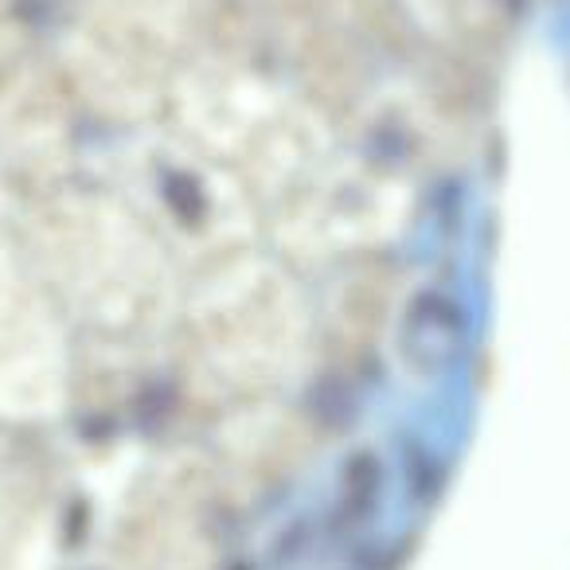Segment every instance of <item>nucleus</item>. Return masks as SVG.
I'll return each mask as SVG.
<instances>
[{"instance_id":"f257e3e1","label":"nucleus","mask_w":570,"mask_h":570,"mask_svg":"<svg viewBox=\"0 0 570 570\" xmlns=\"http://www.w3.org/2000/svg\"><path fill=\"white\" fill-rule=\"evenodd\" d=\"M12 238L75 341L141 348L173 341L188 269L106 184L75 180L17 207Z\"/></svg>"},{"instance_id":"f03ea898","label":"nucleus","mask_w":570,"mask_h":570,"mask_svg":"<svg viewBox=\"0 0 570 570\" xmlns=\"http://www.w3.org/2000/svg\"><path fill=\"white\" fill-rule=\"evenodd\" d=\"M173 344L215 411L282 399L317 360V305L294 262L254 243L188 269Z\"/></svg>"},{"instance_id":"7ed1b4c3","label":"nucleus","mask_w":570,"mask_h":570,"mask_svg":"<svg viewBox=\"0 0 570 570\" xmlns=\"http://www.w3.org/2000/svg\"><path fill=\"white\" fill-rule=\"evenodd\" d=\"M176 137L227 165L258 207L302 184L336 149V121L297 87L219 40L180 59L165 121Z\"/></svg>"},{"instance_id":"20e7f679","label":"nucleus","mask_w":570,"mask_h":570,"mask_svg":"<svg viewBox=\"0 0 570 570\" xmlns=\"http://www.w3.org/2000/svg\"><path fill=\"white\" fill-rule=\"evenodd\" d=\"M102 184L157 230L184 269L262 243V207L250 188L168 126L121 134L114 176Z\"/></svg>"},{"instance_id":"39448f33","label":"nucleus","mask_w":570,"mask_h":570,"mask_svg":"<svg viewBox=\"0 0 570 570\" xmlns=\"http://www.w3.org/2000/svg\"><path fill=\"white\" fill-rule=\"evenodd\" d=\"M411 191L395 173L341 149L262 207V243L297 269L383 254L406 227Z\"/></svg>"},{"instance_id":"423d86ee","label":"nucleus","mask_w":570,"mask_h":570,"mask_svg":"<svg viewBox=\"0 0 570 570\" xmlns=\"http://www.w3.org/2000/svg\"><path fill=\"white\" fill-rule=\"evenodd\" d=\"M223 500L212 465L196 453H168L137 469L106 531L114 570H215Z\"/></svg>"},{"instance_id":"0eeeda50","label":"nucleus","mask_w":570,"mask_h":570,"mask_svg":"<svg viewBox=\"0 0 570 570\" xmlns=\"http://www.w3.org/2000/svg\"><path fill=\"white\" fill-rule=\"evenodd\" d=\"M79 356L75 333L56 309L12 227L0 230V430L36 434L71 411Z\"/></svg>"},{"instance_id":"6e6552de","label":"nucleus","mask_w":570,"mask_h":570,"mask_svg":"<svg viewBox=\"0 0 570 570\" xmlns=\"http://www.w3.org/2000/svg\"><path fill=\"white\" fill-rule=\"evenodd\" d=\"M82 110L48 51H32L0 79V180L28 204L79 180Z\"/></svg>"},{"instance_id":"1a4fd4ad","label":"nucleus","mask_w":570,"mask_h":570,"mask_svg":"<svg viewBox=\"0 0 570 570\" xmlns=\"http://www.w3.org/2000/svg\"><path fill=\"white\" fill-rule=\"evenodd\" d=\"M82 118L102 121L114 134H137L165 121L176 59L118 36L75 12L48 48Z\"/></svg>"},{"instance_id":"9d476101","label":"nucleus","mask_w":570,"mask_h":570,"mask_svg":"<svg viewBox=\"0 0 570 570\" xmlns=\"http://www.w3.org/2000/svg\"><path fill=\"white\" fill-rule=\"evenodd\" d=\"M317 450V430L305 414L282 399L223 406L212 434V453H204L230 504H246L294 481L297 469Z\"/></svg>"},{"instance_id":"9b49d317","label":"nucleus","mask_w":570,"mask_h":570,"mask_svg":"<svg viewBox=\"0 0 570 570\" xmlns=\"http://www.w3.org/2000/svg\"><path fill=\"white\" fill-rule=\"evenodd\" d=\"M59 547L56 476L24 445V434L0 430V570H59Z\"/></svg>"},{"instance_id":"f8f14e48","label":"nucleus","mask_w":570,"mask_h":570,"mask_svg":"<svg viewBox=\"0 0 570 570\" xmlns=\"http://www.w3.org/2000/svg\"><path fill=\"white\" fill-rule=\"evenodd\" d=\"M333 269V289L317 309V352H328L344 364H360L387 336L403 282L387 254H367Z\"/></svg>"},{"instance_id":"ddd939ff","label":"nucleus","mask_w":570,"mask_h":570,"mask_svg":"<svg viewBox=\"0 0 570 570\" xmlns=\"http://www.w3.org/2000/svg\"><path fill=\"white\" fill-rule=\"evenodd\" d=\"M79 17L145 43L168 59H188L204 43L219 40L215 0H75Z\"/></svg>"},{"instance_id":"4468645a","label":"nucleus","mask_w":570,"mask_h":570,"mask_svg":"<svg viewBox=\"0 0 570 570\" xmlns=\"http://www.w3.org/2000/svg\"><path fill=\"white\" fill-rule=\"evenodd\" d=\"M36 43L28 36V24L20 20L12 0H0V79L12 71L24 56H32Z\"/></svg>"},{"instance_id":"2eb2a0df","label":"nucleus","mask_w":570,"mask_h":570,"mask_svg":"<svg viewBox=\"0 0 570 570\" xmlns=\"http://www.w3.org/2000/svg\"><path fill=\"white\" fill-rule=\"evenodd\" d=\"M12 219H17V199H12L9 184L0 180V230H9Z\"/></svg>"}]
</instances>
